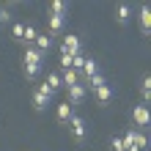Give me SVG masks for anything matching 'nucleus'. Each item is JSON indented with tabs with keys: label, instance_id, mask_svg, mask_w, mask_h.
Listing matches in <instances>:
<instances>
[{
	"label": "nucleus",
	"instance_id": "obj_1",
	"mask_svg": "<svg viewBox=\"0 0 151 151\" xmlns=\"http://www.w3.org/2000/svg\"><path fill=\"white\" fill-rule=\"evenodd\" d=\"M50 102H52V91H50V88L41 83V85L36 88V91H33V107H36V110L41 113V110H47V104H50Z\"/></svg>",
	"mask_w": 151,
	"mask_h": 151
},
{
	"label": "nucleus",
	"instance_id": "obj_2",
	"mask_svg": "<svg viewBox=\"0 0 151 151\" xmlns=\"http://www.w3.org/2000/svg\"><path fill=\"white\" fill-rule=\"evenodd\" d=\"M60 52H66V55H80L83 52V44H80V36H74V33H66L63 41H60Z\"/></svg>",
	"mask_w": 151,
	"mask_h": 151
},
{
	"label": "nucleus",
	"instance_id": "obj_3",
	"mask_svg": "<svg viewBox=\"0 0 151 151\" xmlns=\"http://www.w3.org/2000/svg\"><path fill=\"white\" fill-rule=\"evenodd\" d=\"M148 121H151L148 104H135V110H132V124H135V127H140V132H146Z\"/></svg>",
	"mask_w": 151,
	"mask_h": 151
},
{
	"label": "nucleus",
	"instance_id": "obj_4",
	"mask_svg": "<svg viewBox=\"0 0 151 151\" xmlns=\"http://www.w3.org/2000/svg\"><path fill=\"white\" fill-rule=\"evenodd\" d=\"M44 58H47V55H41L33 44H28V47H25V52H22V66H41Z\"/></svg>",
	"mask_w": 151,
	"mask_h": 151
},
{
	"label": "nucleus",
	"instance_id": "obj_5",
	"mask_svg": "<svg viewBox=\"0 0 151 151\" xmlns=\"http://www.w3.org/2000/svg\"><path fill=\"white\" fill-rule=\"evenodd\" d=\"M69 129H72V137L77 143H83L85 135H88V127H85V118H80V115H72V121H69Z\"/></svg>",
	"mask_w": 151,
	"mask_h": 151
},
{
	"label": "nucleus",
	"instance_id": "obj_6",
	"mask_svg": "<svg viewBox=\"0 0 151 151\" xmlns=\"http://www.w3.org/2000/svg\"><path fill=\"white\" fill-rule=\"evenodd\" d=\"M47 36H63L66 30V17H55V14H47Z\"/></svg>",
	"mask_w": 151,
	"mask_h": 151
},
{
	"label": "nucleus",
	"instance_id": "obj_7",
	"mask_svg": "<svg viewBox=\"0 0 151 151\" xmlns=\"http://www.w3.org/2000/svg\"><path fill=\"white\" fill-rule=\"evenodd\" d=\"M66 96H69V104H72V107H74V104H80V102H83L85 99V96H88V88H85V83H77V85H72V88H66Z\"/></svg>",
	"mask_w": 151,
	"mask_h": 151
},
{
	"label": "nucleus",
	"instance_id": "obj_8",
	"mask_svg": "<svg viewBox=\"0 0 151 151\" xmlns=\"http://www.w3.org/2000/svg\"><path fill=\"white\" fill-rule=\"evenodd\" d=\"M72 115H74V107H72L69 102H63V104H58V107H55L58 124H69V121H72Z\"/></svg>",
	"mask_w": 151,
	"mask_h": 151
},
{
	"label": "nucleus",
	"instance_id": "obj_9",
	"mask_svg": "<svg viewBox=\"0 0 151 151\" xmlns=\"http://www.w3.org/2000/svg\"><path fill=\"white\" fill-rule=\"evenodd\" d=\"M129 19H132V6L129 3H118V6H115V22L127 25Z\"/></svg>",
	"mask_w": 151,
	"mask_h": 151
},
{
	"label": "nucleus",
	"instance_id": "obj_10",
	"mask_svg": "<svg viewBox=\"0 0 151 151\" xmlns=\"http://www.w3.org/2000/svg\"><path fill=\"white\" fill-rule=\"evenodd\" d=\"M33 47H36L41 55H47V52L52 50V36H47V33H39L36 41H33Z\"/></svg>",
	"mask_w": 151,
	"mask_h": 151
},
{
	"label": "nucleus",
	"instance_id": "obj_11",
	"mask_svg": "<svg viewBox=\"0 0 151 151\" xmlns=\"http://www.w3.org/2000/svg\"><path fill=\"white\" fill-rule=\"evenodd\" d=\"M137 22H140V30L148 36V30H151V11H148V6H140V11H137Z\"/></svg>",
	"mask_w": 151,
	"mask_h": 151
},
{
	"label": "nucleus",
	"instance_id": "obj_12",
	"mask_svg": "<svg viewBox=\"0 0 151 151\" xmlns=\"http://www.w3.org/2000/svg\"><path fill=\"white\" fill-rule=\"evenodd\" d=\"M96 72H99V63H96L93 58H85V66H83V72H80V83H85V80L93 77Z\"/></svg>",
	"mask_w": 151,
	"mask_h": 151
},
{
	"label": "nucleus",
	"instance_id": "obj_13",
	"mask_svg": "<svg viewBox=\"0 0 151 151\" xmlns=\"http://www.w3.org/2000/svg\"><path fill=\"white\" fill-rule=\"evenodd\" d=\"M80 83V72H74V69H66V72H60V85L63 88H72Z\"/></svg>",
	"mask_w": 151,
	"mask_h": 151
},
{
	"label": "nucleus",
	"instance_id": "obj_14",
	"mask_svg": "<svg viewBox=\"0 0 151 151\" xmlns=\"http://www.w3.org/2000/svg\"><path fill=\"white\" fill-rule=\"evenodd\" d=\"M102 85H107V77H104L102 72H96L93 77L85 80V88H91V91H96V88H102Z\"/></svg>",
	"mask_w": 151,
	"mask_h": 151
},
{
	"label": "nucleus",
	"instance_id": "obj_15",
	"mask_svg": "<svg viewBox=\"0 0 151 151\" xmlns=\"http://www.w3.org/2000/svg\"><path fill=\"white\" fill-rule=\"evenodd\" d=\"M50 14L66 17V14H69V3H63V0H52V3H50Z\"/></svg>",
	"mask_w": 151,
	"mask_h": 151
},
{
	"label": "nucleus",
	"instance_id": "obj_16",
	"mask_svg": "<svg viewBox=\"0 0 151 151\" xmlns=\"http://www.w3.org/2000/svg\"><path fill=\"white\" fill-rule=\"evenodd\" d=\"M44 85H47L52 93L60 91V88H63V85H60V74H58V72H50V74H47V80H44Z\"/></svg>",
	"mask_w": 151,
	"mask_h": 151
},
{
	"label": "nucleus",
	"instance_id": "obj_17",
	"mask_svg": "<svg viewBox=\"0 0 151 151\" xmlns=\"http://www.w3.org/2000/svg\"><path fill=\"white\" fill-rule=\"evenodd\" d=\"M132 148H137V151H146L148 148V137H146V132H135V140H132Z\"/></svg>",
	"mask_w": 151,
	"mask_h": 151
},
{
	"label": "nucleus",
	"instance_id": "obj_18",
	"mask_svg": "<svg viewBox=\"0 0 151 151\" xmlns=\"http://www.w3.org/2000/svg\"><path fill=\"white\" fill-rule=\"evenodd\" d=\"M93 93H96V99H99L102 104H107V102L113 99V88H110V85H102V88H96Z\"/></svg>",
	"mask_w": 151,
	"mask_h": 151
},
{
	"label": "nucleus",
	"instance_id": "obj_19",
	"mask_svg": "<svg viewBox=\"0 0 151 151\" xmlns=\"http://www.w3.org/2000/svg\"><path fill=\"white\" fill-rule=\"evenodd\" d=\"M140 93H143V104H148V99H151V77L148 74L143 77V83H140Z\"/></svg>",
	"mask_w": 151,
	"mask_h": 151
},
{
	"label": "nucleus",
	"instance_id": "obj_20",
	"mask_svg": "<svg viewBox=\"0 0 151 151\" xmlns=\"http://www.w3.org/2000/svg\"><path fill=\"white\" fill-rule=\"evenodd\" d=\"M36 28H33V25H25V33H22V41H25V47H28V44H33L36 41Z\"/></svg>",
	"mask_w": 151,
	"mask_h": 151
},
{
	"label": "nucleus",
	"instance_id": "obj_21",
	"mask_svg": "<svg viewBox=\"0 0 151 151\" xmlns=\"http://www.w3.org/2000/svg\"><path fill=\"white\" fill-rule=\"evenodd\" d=\"M22 33H25V25L22 22H11V39L14 41H22Z\"/></svg>",
	"mask_w": 151,
	"mask_h": 151
},
{
	"label": "nucleus",
	"instance_id": "obj_22",
	"mask_svg": "<svg viewBox=\"0 0 151 151\" xmlns=\"http://www.w3.org/2000/svg\"><path fill=\"white\" fill-rule=\"evenodd\" d=\"M22 72H25V80H36L41 74V66H22Z\"/></svg>",
	"mask_w": 151,
	"mask_h": 151
},
{
	"label": "nucleus",
	"instance_id": "obj_23",
	"mask_svg": "<svg viewBox=\"0 0 151 151\" xmlns=\"http://www.w3.org/2000/svg\"><path fill=\"white\" fill-rule=\"evenodd\" d=\"M6 25H11V11L8 8H0V28H6Z\"/></svg>",
	"mask_w": 151,
	"mask_h": 151
},
{
	"label": "nucleus",
	"instance_id": "obj_24",
	"mask_svg": "<svg viewBox=\"0 0 151 151\" xmlns=\"http://www.w3.org/2000/svg\"><path fill=\"white\" fill-rule=\"evenodd\" d=\"M58 63H60V69H63V72H66V69H72V55L60 52V60H58Z\"/></svg>",
	"mask_w": 151,
	"mask_h": 151
},
{
	"label": "nucleus",
	"instance_id": "obj_25",
	"mask_svg": "<svg viewBox=\"0 0 151 151\" xmlns=\"http://www.w3.org/2000/svg\"><path fill=\"white\" fill-rule=\"evenodd\" d=\"M121 140H124V148H132V140H135V129H129Z\"/></svg>",
	"mask_w": 151,
	"mask_h": 151
},
{
	"label": "nucleus",
	"instance_id": "obj_26",
	"mask_svg": "<svg viewBox=\"0 0 151 151\" xmlns=\"http://www.w3.org/2000/svg\"><path fill=\"white\" fill-rule=\"evenodd\" d=\"M110 148L113 151H124V140L121 137H110Z\"/></svg>",
	"mask_w": 151,
	"mask_h": 151
},
{
	"label": "nucleus",
	"instance_id": "obj_27",
	"mask_svg": "<svg viewBox=\"0 0 151 151\" xmlns=\"http://www.w3.org/2000/svg\"><path fill=\"white\" fill-rule=\"evenodd\" d=\"M124 151H127V148H124Z\"/></svg>",
	"mask_w": 151,
	"mask_h": 151
}]
</instances>
